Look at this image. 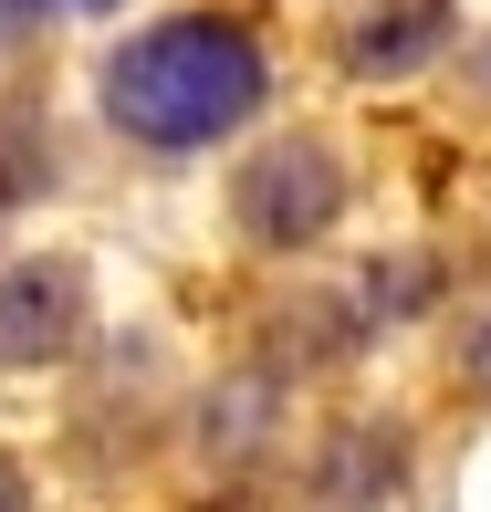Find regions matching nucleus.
Returning <instances> with one entry per match:
<instances>
[{"label":"nucleus","instance_id":"nucleus-6","mask_svg":"<svg viewBox=\"0 0 491 512\" xmlns=\"http://www.w3.org/2000/svg\"><path fill=\"white\" fill-rule=\"evenodd\" d=\"M0 512H42V481H32L21 450H0Z\"/></svg>","mask_w":491,"mask_h":512},{"label":"nucleus","instance_id":"nucleus-2","mask_svg":"<svg viewBox=\"0 0 491 512\" xmlns=\"http://www.w3.org/2000/svg\"><path fill=\"white\" fill-rule=\"evenodd\" d=\"M345 199H356V178H345L335 136H314V126L262 136V147L230 168V230H241L251 251H314L324 230L345 220Z\"/></svg>","mask_w":491,"mask_h":512},{"label":"nucleus","instance_id":"nucleus-5","mask_svg":"<svg viewBox=\"0 0 491 512\" xmlns=\"http://www.w3.org/2000/svg\"><path fill=\"white\" fill-rule=\"evenodd\" d=\"M21 32H74V21H126V0H11Z\"/></svg>","mask_w":491,"mask_h":512},{"label":"nucleus","instance_id":"nucleus-7","mask_svg":"<svg viewBox=\"0 0 491 512\" xmlns=\"http://www.w3.org/2000/svg\"><path fill=\"white\" fill-rule=\"evenodd\" d=\"M460 366H471V387H481V398H491V314L471 324V345H460Z\"/></svg>","mask_w":491,"mask_h":512},{"label":"nucleus","instance_id":"nucleus-4","mask_svg":"<svg viewBox=\"0 0 491 512\" xmlns=\"http://www.w3.org/2000/svg\"><path fill=\"white\" fill-rule=\"evenodd\" d=\"M450 42H460V0H356L335 21V63L356 84H408L450 63Z\"/></svg>","mask_w":491,"mask_h":512},{"label":"nucleus","instance_id":"nucleus-8","mask_svg":"<svg viewBox=\"0 0 491 512\" xmlns=\"http://www.w3.org/2000/svg\"><path fill=\"white\" fill-rule=\"evenodd\" d=\"M471 84H481V95H491V42H481V53H471Z\"/></svg>","mask_w":491,"mask_h":512},{"label":"nucleus","instance_id":"nucleus-1","mask_svg":"<svg viewBox=\"0 0 491 512\" xmlns=\"http://www.w3.org/2000/svg\"><path fill=\"white\" fill-rule=\"evenodd\" d=\"M84 84H95V126L115 147L178 168V157L251 136V115L272 105V53L241 11H199L189 0V11H147L126 32H105Z\"/></svg>","mask_w":491,"mask_h":512},{"label":"nucleus","instance_id":"nucleus-3","mask_svg":"<svg viewBox=\"0 0 491 512\" xmlns=\"http://www.w3.org/2000/svg\"><path fill=\"white\" fill-rule=\"evenodd\" d=\"M95 324V272L74 251H21L0 262V377H42L63 366Z\"/></svg>","mask_w":491,"mask_h":512}]
</instances>
